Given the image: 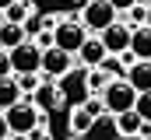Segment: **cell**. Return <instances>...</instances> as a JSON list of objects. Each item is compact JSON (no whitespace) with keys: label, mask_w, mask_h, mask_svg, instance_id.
Here are the masks:
<instances>
[{"label":"cell","mask_w":151,"mask_h":140,"mask_svg":"<svg viewBox=\"0 0 151 140\" xmlns=\"http://www.w3.org/2000/svg\"><path fill=\"white\" fill-rule=\"evenodd\" d=\"M49 35H53V49H60V53H67V56H77V49H81L84 39H88V32L81 28L77 18H56V28Z\"/></svg>","instance_id":"obj_1"},{"label":"cell","mask_w":151,"mask_h":140,"mask_svg":"<svg viewBox=\"0 0 151 140\" xmlns=\"http://www.w3.org/2000/svg\"><path fill=\"white\" fill-rule=\"evenodd\" d=\"M4 123H7L11 137H28L35 126H42V112H35L32 102H18L4 112Z\"/></svg>","instance_id":"obj_2"},{"label":"cell","mask_w":151,"mask_h":140,"mask_svg":"<svg viewBox=\"0 0 151 140\" xmlns=\"http://www.w3.org/2000/svg\"><path fill=\"white\" fill-rule=\"evenodd\" d=\"M113 21H119L113 11V4L109 0H84V11H81V28L84 32H106Z\"/></svg>","instance_id":"obj_3"},{"label":"cell","mask_w":151,"mask_h":140,"mask_svg":"<svg viewBox=\"0 0 151 140\" xmlns=\"http://www.w3.org/2000/svg\"><path fill=\"white\" fill-rule=\"evenodd\" d=\"M134 98H137V91H134L123 77H116V81H109V84L102 88V109L113 112V116L130 112V109H134Z\"/></svg>","instance_id":"obj_4"},{"label":"cell","mask_w":151,"mask_h":140,"mask_svg":"<svg viewBox=\"0 0 151 140\" xmlns=\"http://www.w3.org/2000/svg\"><path fill=\"white\" fill-rule=\"evenodd\" d=\"M7 60H11V74H18V77H25V74H39V60H42V49H39L35 42L28 39V42L14 46V49L7 53Z\"/></svg>","instance_id":"obj_5"},{"label":"cell","mask_w":151,"mask_h":140,"mask_svg":"<svg viewBox=\"0 0 151 140\" xmlns=\"http://www.w3.org/2000/svg\"><path fill=\"white\" fill-rule=\"evenodd\" d=\"M95 39L102 42L106 56H123V53L130 49V25H127V21H113L106 32H99Z\"/></svg>","instance_id":"obj_6"},{"label":"cell","mask_w":151,"mask_h":140,"mask_svg":"<svg viewBox=\"0 0 151 140\" xmlns=\"http://www.w3.org/2000/svg\"><path fill=\"white\" fill-rule=\"evenodd\" d=\"M56 91H60V98H70V102H77V109H81V105L88 102V70H67V74L60 77Z\"/></svg>","instance_id":"obj_7"},{"label":"cell","mask_w":151,"mask_h":140,"mask_svg":"<svg viewBox=\"0 0 151 140\" xmlns=\"http://www.w3.org/2000/svg\"><path fill=\"white\" fill-rule=\"evenodd\" d=\"M67 70H74V56H67V53H60V49H42V60H39V74H46V77H63Z\"/></svg>","instance_id":"obj_8"},{"label":"cell","mask_w":151,"mask_h":140,"mask_svg":"<svg viewBox=\"0 0 151 140\" xmlns=\"http://www.w3.org/2000/svg\"><path fill=\"white\" fill-rule=\"evenodd\" d=\"M123 81H127L137 95H148V91H151V60H137V63H130V70L123 74Z\"/></svg>","instance_id":"obj_9"},{"label":"cell","mask_w":151,"mask_h":140,"mask_svg":"<svg viewBox=\"0 0 151 140\" xmlns=\"http://www.w3.org/2000/svg\"><path fill=\"white\" fill-rule=\"evenodd\" d=\"M130 56H134V63L137 60H151V28H130V49H127ZM130 56H123L127 63H130Z\"/></svg>","instance_id":"obj_10"},{"label":"cell","mask_w":151,"mask_h":140,"mask_svg":"<svg viewBox=\"0 0 151 140\" xmlns=\"http://www.w3.org/2000/svg\"><path fill=\"white\" fill-rule=\"evenodd\" d=\"M77 60H81V63H84V67H88V70L102 67V63H106V49H102V42L88 35V39H84V46L77 49Z\"/></svg>","instance_id":"obj_11"},{"label":"cell","mask_w":151,"mask_h":140,"mask_svg":"<svg viewBox=\"0 0 151 140\" xmlns=\"http://www.w3.org/2000/svg\"><path fill=\"white\" fill-rule=\"evenodd\" d=\"M32 105H35V112H53L56 105H60V91H56V84H39L35 91H32Z\"/></svg>","instance_id":"obj_12"},{"label":"cell","mask_w":151,"mask_h":140,"mask_svg":"<svg viewBox=\"0 0 151 140\" xmlns=\"http://www.w3.org/2000/svg\"><path fill=\"white\" fill-rule=\"evenodd\" d=\"M21 42H28V35H25L21 25H7V21L0 25V49H4V53H11V49L21 46Z\"/></svg>","instance_id":"obj_13"},{"label":"cell","mask_w":151,"mask_h":140,"mask_svg":"<svg viewBox=\"0 0 151 140\" xmlns=\"http://www.w3.org/2000/svg\"><path fill=\"white\" fill-rule=\"evenodd\" d=\"M141 126H144V123L134 116V109L116 116V133H119V137H127V140H130V137H137V133H141Z\"/></svg>","instance_id":"obj_14"},{"label":"cell","mask_w":151,"mask_h":140,"mask_svg":"<svg viewBox=\"0 0 151 140\" xmlns=\"http://www.w3.org/2000/svg\"><path fill=\"white\" fill-rule=\"evenodd\" d=\"M21 102V91H18V81L14 77H4L0 81V112H7L11 105Z\"/></svg>","instance_id":"obj_15"},{"label":"cell","mask_w":151,"mask_h":140,"mask_svg":"<svg viewBox=\"0 0 151 140\" xmlns=\"http://www.w3.org/2000/svg\"><path fill=\"white\" fill-rule=\"evenodd\" d=\"M67 126H70V133H74V137H84V133H88V130L95 126V119H91V116H88L84 109H74V112H70V123H67Z\"/></svg>","instance_id":"obj_16"},{"label":"cell","mask_w":151,"mask_h":140,"mask_svg":"<svg viewBox=\"0 0 151 140\" xmlns=\"http://www.w3.org/2000/svg\"><path fill=\"white\" fill-rule=\"evenodd\" d=\"M4 21H7V25H25V21H28V4H25V0H14V4L4 11Z\"/></svg>","instance_id":"obj_17"},{"label":"cell","mask_w":151,"mask_h":140,"mask_svg":"<svg viewBox=\"0 0 151 140\" xmlns=\"http://www.w3.org/2000/svg\"><path fill=\"white\" fill-rule=\"evenodd\" d=\"M134 116H137L141 123H151V91L134 98Z\"/></svg>","instance_id":"obj_18"},{"label":"cell","mask_w":151,"mask_h":140,"mask_svg":"<svg viewBox=\"0 0 151 140\" xmlns=\"http://www.w3.org/2000/svg\"><path fill=\"white\" fill-rule=\"evenodd\" d=\"M109 81H113V77H106V70H102V67L88 70V91H102V88H106Z\"/></svg>","instance_id":"obj_19"},{"label":"cell","mask_w":151,"mask_h":140,"mask_svg":"<svg viewBox=\"0 0 151 140\" xmlns=\"http://www.w3.org/2000/svg\"><path fill=\"white\" fill-rule=\"evenodd\" d=\"M127 14H130V21H127V25H130V28H141V25H144V14H148V7H144V4L137 0V4H134V7H130Z\"/></svg>","instance_id":"obj_20"},{"label":"cell","mask_w":151,"mask_h":140,"mask_svg":"<svg viewBox=\"0 0 151 140\" xmlns=\"http://www.w3.org/2000/svg\"><path fill=\"white\" fill-rule=\"evenodd\" d=\"M14 81H18V91H28V95L42 84V81H39V74H25V77H14Z\"/></svg>","instance_id":"obj_21"},{"label":"cell","mask_w":151,"mask_h":140,"mask_svg":"<svg viewBox=\"0 0 151 140\" xmlns=\"http://www.w3.org/2000/svg\"><path fill=\"white\" fill-rule=\"evenodd\" d=\"M81 109H84L91 119H99V116H102V98H88V102L81 105Z\"/></svg>","instance_id":"obj_22"},{"label":"cell","mask_w":151,"mask_h":140,"mask_svg":"<svg viewBox=\"0 0 151 140\" xmlns=\"http://www.w3.org/2000/svg\"><path fill=\"white\" fill-rule=\"evenodd\" d=\"M4 77H14V74H11V60H7V53L0 49V81H4Z\"/></svg>","instance_id":"obj_23"},{"label":"cell","mask_w":151,"mask_h":140,"mask_svg":"<svg viewBox=\"0 0 151 140\" xmlns=\"http://www.w3.org/2000/svg\"><path fill=\"white\" fill-rule=\"evenodd\" d=\"M109 4H113V11H116V14H119V11H130L137 0H109Z\"/></svg>","instance_id":"obj_24"},{"label":"cell","mask_w":151,"mask_h":140,"mask_svg":"<svg viewBox=\"0 0 151 140\" xmlns=\"http://www.w3.org/2000/svg\"><path fill=\"white\" fill-rule=\"evenodd\" d=\"M11 137V130H7V123H4V112H0V140H7Z\"/></svg>","instance_id":"obj_25"},{"label":"cell","mask_w":151,"mask_h":140,"mask_svg":"<svg viewBox=\"0 0 151 140\" xmlns=\"http://www.w3.org/2000/svg\"><path fill=\"white\" fill-rule=\"evenodd\" d=\"M137 137H151V123H144V126H141V133H137Z\"/></svg>","instance_id":"obj_26"},{"label":"cell","mask_w":151,"mask_h":140,"mask_svg":"<svg viewBox=\"0 0 151 140\" xmlns=\"http://www.w3.org/2000/svg\"><path fill=\"white\" fill-rule=\"evenodd\" d=\"M11 4H14V0H0V14H4V11H7Z\"/></svg>","instance_id":"obj_27"},{"label":"cell","mask_w":151,"mask_h":140,"mask_svg":"<svg viewBox=\"0 0 151 140\" xmlns=\"http://www.w3.org/2000/svg\"><path fill=\"white\" fill-rule=\"evenodd\" d=\"M144 28H151V7H148V14H144Z\"/></svg>","instance_id":"obj_28"}]
</instances>
